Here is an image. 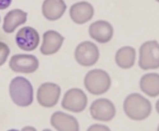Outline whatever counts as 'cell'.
Listing matches in <instances>:
<instances>
[{
  "mask_svg": "<svg viewBox=\"0 0 159 131\" xmlns=\"http://www.w3.org/2000/svg\"><path fill=\"white\" fill-rule=\"evenodd\" d=\"M124 111L129 119L140 121L150 116L152 105L143 96L134 93L125 97L124 101Z\"/></svg>",
  "mask_w": 159,
  "mask_h": 131,
  "instance_id": "1",
  "label": "cell"
},
{
  "mask_svg": "<svg viewBox=\"0 0 159 131\" xmlns=\"http://www.w3.org/2000/svg\"><path fill=\"white\" fill-rule=\"evenodd\" d=\"M9 94L13 102L18 107H28L34 101L32 84L23 77H16L11 80Z\"/></svg>",
  "mask_w": 159,
  "mask_h": 131,
  "instance_id": "2",
  "label": "cell"
},
{
  "mask_svg": "<svg viewBox=\"0 0 159 131\" xmlns=\"http://www.w3.org/2000/svg\"><path fill=\"white\" fill-rule=\"evenodd\" d=\"M84 84L86 90L92 95H103L110 88V76L102 69H93L86 75Z\"/></svg>",
  "mask_w": 159,
  "mask_h": 131,
  "instance_id": "3",
  "label": "cell"
},
{
  "mask_svg": "<svg viewBox=\"0 0 159 131\" xmlns=\"http://www.w3.org/2000/svg\"><path fill=\"white\" fill-rule=\"evenodd\" d=\"M138 65L144 70L159 68V44L157 41H147L140 47Z\"/></svg>",
  "mask_w": 159,
  "mask_h": 131,
  "instance_id": "4",
  "label": "cell"
},
{
  "mask_svg": "<svg viewBox=\"0 0 159 131\" xmlns=\"http://www.w3.org/2000/svg\"><path fill=\"white\" fill-rule=\"evenodd\" d=\"M62 107L74 113H79L86 109L87 96L79 88H71L66 92L62 100Z\"/></svg>",
  "mask_w": 159,
  "mask_h": 131,
  "instance_id": "5",
  "label": "cell"
},
{
  "mask_svg": "<svg viewBox=\"0 0 159 131\" xmlns=\"http://www.w3.org/2000/svg\"><path fill=\"white\" fill-rule=\"evenodd\" d=\"M75 58L77 63L83 67L94 66L99 58V50L97 45L90 41L80 43L75 51Z\"/></svg>",
  "mask_w": 159,
  "mask_h": 131,
  "instance_id": "6",
  "label": "cell"
},
{
  "mask_svg": "<svg viewBox=\"0 0 159 131\" xmlns=\"http://www.w3.org/2000/svg\"><path fill=\"white\" fill-rule=\"evenodd\" d=\"M61 88L58 85L51 82L42 84L37 89V101L44 107H53L58 102Z\"/></svg>",
  "mask_w": 159,
  "mask_h": 131,
  "instance_id": "7",
  "label": "cell"
},
{
  "mask_svg": "<svg viewBox=\"0 0 159 131\" xmlns=\"http://www.w3.org/2000/svg\"><path fill=\"white\" fill-rule=\"evenodd\" d=\"M39 61L37 57L27 54L14 55L9 61V68L16 73L31 74L37 71Z\"/></svg>",
  "mask_w": 159,
  "mask_h": 131,
  "instance_id": "8",
  "label": "cell"
},
{
  "mask_svg": "<svg viewBox=\"0 0 159 131\" xmlns=\"http://www.w3.org/2000/svg\"><path fill=\"white\" fill-rule=\"evenodd\" d=\"M90 114L96 120L107 122L116 116V107L109 99L99 98L92 103L90 107Z\"/></svg>",
  "mask_w": 159,
  "mask_h": 131,
  "instance_id": "9",
  "label": "cell"
},
{
  "mask_svg": "<svg viewBox=\"0 0 159 131\" xmlns=\"http://www.w3.org/2000/svg\"><path fill=\"white\" fill-rule=\"evenodd\" d=\"M40 41L39 34L31 26H24L16 33V43L24 51H33L38 47Z\"/></svg>",
  "mask_w": 159,
  "mask_h": 131,
  "instance_id": "10",
  "label": "cell"
},
{
  "mask_svg": "<svg viewBox=\"0 0 159 131\" xmlns=\"http://www.w3.org/2000/svg\"><path fill=\"white\" fill-rule=\"evenodd\" d=\"M89 35L98 43L106 44L112 39L114 29L110 23L105 20H98L90 25Z\"/></svg>",
  "mask_w": 159,
  "mask_h": 131,
  "instance_id": "11",
  "label": "cell"
},
{
  "mask_svg": "<svg viewBox=\"0 0 159 131\" xmlns=\"http://www.w3.org/2000/svg\"><path fill=\"white\" fill-rule=\"evenodd\" d=\"M69 15L75 24H85L92 19L94 16V7L88 2H78L71 6Z\"/></svg>",
  "mask_w": 159,
  "mask_h": 131,
  "instance_id": "12",
  "label": "cell"
},
{
  "mask_svg": "<svg viewBox=\"0 0 159 131\" xmlns=\"http://www.w3.org/2000/svg\"><path fill=\"white\" fill-rule=\"evenodd\" d=\"M50 123L54 129L58 131H78L79 125L73 116L67 115L61 111L55 112L50 119Z\"/></svg>",
  "mask_w": 159,
  "mask_h": 131,
  "instance_id": "13",
  "label": "cell"
},
{
  "mask_svg": "<svg viewBox=\"0 0 159 131\" xmlns=\"http://www.w3.org/2000/svg\"><path fill=\"white\" fill-rule=\"evenodd\" d=\"M64 37L57 31L48 30L43 35V43L40 51L45 56L56 54L62 47Z\"/></svg>",
  "mask_w": 159,
  "mask_h": 131,
  "instance_id": "14",
  "label": "cell"
},
{
  "mask_svg": "<svg viewBox=\"0 0 159 131\" xmlns=\"http://www.w3.org/2000/svg\"><path fill=\"white\" fill-rule=\"evenodd\" d=\"M66 10L64 0H45L42 5L43 16L49 21L59 19Z\"/></svg>",
  "mask_w": 159,
  "mask_h": 131,
  "instance_id": "15",
  "label": "cell"
},
{
  "mask_svg": "<svg viewBox=\"0 0 159 131\" xmlns=\"http://www.w3.org/2000/svg\"><path fill=\"white\" fill-rule=\"evenodd\" d=\"M27 19V13L21 9H13L7 13L4 17L3 30L6 33H13L16 28L25 24Z\"/></svg>",
  "mask_w": 159,
  "mask_h": 131,
  "instance_id": "16",
  "label": "cell"
},
{
  "mask_svg": "<svg viewBox=\"0 0 159 131\" xmlns=\"http://www.w3.org/2000/svg\"><path fill=\"white\" fill-rule=\"evenodd\" d=\"M141 90L151 97L159 95V74L148 73L144 75L140 79Z\"/></svg>",
  "mask_w": 159,
  "mask_h": 131,
  "instance_id": "17",
  "label": "cell"
},
{
  "mask_svg": "<svg viewBox=\"0 0 159 131\" xmlns=\"http://www.w3.org/2000/svg\"><path fill=\"white\" fill-rule=\"evenodd\" d=\"M135 62V49L132 47L121 48L116 54V65L124 69L131 68Z\"/></svg>",
  "mask_w": 159,
  "mask_h": 131,
  "instance_id": "18",
  "label": "cell"
},
{
  "mask_svg": "<svg viewBox=\"0 0 159 131\" xmlns=\"http://www.w3.org/2000/svg\"><path fill=\"white\" fill-rule=\"evenodd\" d=\"M9 54H10L9 47L4 42H0V67L6 63Z\"/></svg>",
  "mask_w": 159,
  "mask_h": 131,
  "instance_id": "19",
  "label": "cell"
},
{
  "mask_svg": "<svg viewBox=\"0 0 159 131\" xmlns=\"http://www.w3.org/2000/svg\"><path fill=\"white\" fill-rule=\"evenodd\" d=\"M12 0H0V10L7 9L11 5Z\"/></svg>",
  "mask_w": 159,
  "mask_h": 131,
  "instance_id": "20",
  "label": "cell"
},
{
  "mask_svg": "<svg viewBox=\"0 0 159 131\" xmlns=\"http://www.w3.org/2000/svg\"><path fill=\"white\" fill-rule=\"evenodd\" d=\"M96 129H102V130H109V129L107 127L105 126H98V125H95L92 126L88 129V130H96Z\"/></svg>",
  "mask_w": 159,
  "mask_h": 131,
  "instance_id": "21",
  "label": "cell"
},
{
  "mask_svg": "<svg viewBox=\"0 0 159 131\" xmlns=\"http://www.w3.org/2000/svg\"><path fill=\"white\" fill-rule=\"evenodd\" d=\"M156 108H157V113L159 114V100H157V104H156Z\"/></svg>",
  "mask_w": 159,
  "mask_h": 131,
  "instance_id": "22",
  "label": "cell"
},
{
  "mask_svg": "<svg viewBox=\"0 0 159 131\" xmlns=\"http://www.w3.org/2000/svg\"><path fill=\"white\" fill-rule=\"evenodd\" d=\"M157 2H159V0H157Z\"/></svg>",
  "mask_w": 159,
  "mask_h": 131,
  "instance_id": "23",
  "label": "cell"
},
{
  "mask_svg": "<svg viewBox=\"0 0 159 131\" xmlns=\"http://www.w3.org/2000/svg\"><path fill=\"white\" fill-rule=\"evenodd\" d=\"M158 129V130H159V127H158V129Z\"/></svg>",
  "mask_w": 159,
  "mask_h": 131,
  "instance_id": "24",
  "label": "cell"
}]
</instances>
